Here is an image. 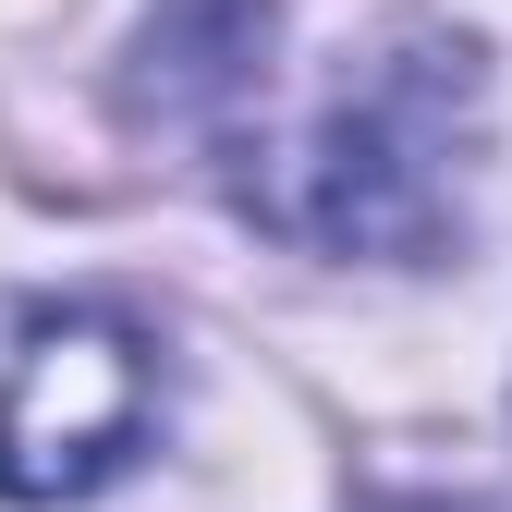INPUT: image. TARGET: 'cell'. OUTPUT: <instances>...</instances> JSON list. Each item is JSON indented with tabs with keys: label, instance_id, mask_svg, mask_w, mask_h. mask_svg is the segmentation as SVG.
<instances>
[{
	"label": "cell",
	"instance_id": "cell-2",
	"mask_svg": "<svg viewBox=\"0 0 512 512\" xmlns=\"http://www.w3.org/2000/svg\"><path fill=\"white\" fill-rule=\"evenodd\" d=\"M159 366L122 317H37L0 366V500H86L147 452Z\"/></svg>",
	"mask_w": 512,
	"mask_h": 512
},
{
	"label": "cell",
	"instance_id": "cell-3",
	"mask_svg": "<svg viewBox=\"0 0 512 512\" xmlns=\"http://www.w3.org/2000/svg\"><path fill=\"white\" fill-rule=\"evenodd\" d=\"M476 512H512V500H476Z\"/></svg>",
	"mask_w": 512,
	"mask_h": 512
},
{
	"label": "cell",
	"instance_id": "cell-1",
	"mask_svg": "<svg viewBox=\"0 0 512 512\" xmlns=\"http://www.w3.org/2000/svg\"><path fill=\"white\" fill-rule=\"evenodd\" d=\"M220 183L317 256H439L488 135V61L427 0H220L183 37Z\"/></svg>",
	"mask_w": 512,
	"mask_h": 512
}]
</instances>
